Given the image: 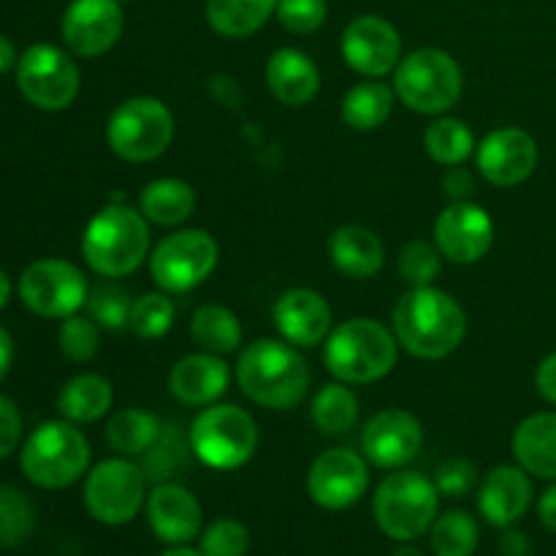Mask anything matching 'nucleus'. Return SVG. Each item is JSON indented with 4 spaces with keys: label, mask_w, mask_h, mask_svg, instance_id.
I'll use <instances>...</instances> for the list:
<instances>
[{
    "label": "nucleus",
    "mask_w": 556,
    "mask_h": 556,
    "mask_svg": "<svg viewBox=\"0 0 556 556\" xmlns=\"http://www.w3.org/2000/svg\"><path fill=\"white\" fill-rule=\"evenodd\" d=\"M358 421V400L348 383L324 386L313 400V424L324 434H345Z\"/></svg>",
    "instance_id": "72a5a7b5"
},
{
    "label": "nucleus",
    "mask_w": 556,
    "mask_h": 556,
    "mask_svg": "<svg viewBox=\"0 0 556 556\" xmlns=\"http://www.w3.org/2000/svg\"><path fill=\"white\" fill-rule=\"evenodd\" d=\"M538 516H541V521L546 530L556 532V481L541 494V503H538Z\"/></svg>",
    "instance_id": "8fccbe9b"
},
{
    "label": "nucleus",
    "mask_w": 556,
    "mask_h": 556,
    "mask_svg": "<svg viewBox=\"0 0 556 556\" xmlns=\"http://www.w3.org/2000/svg\"><path fill=\"white\" fill-rule=\"evenodd\" d=\"M201 505L195 494L179 483L166 481L152 489L147 500V521L152 532L168 546H185L201 530Z\"/></svg>",
    "instance_id": "412c9836"
},
{
    "label": "nucleus",
    "mask_w": 556,
    "mask_h": 556,
    "mask_svg": "<svg viewBox=\"0 0 556 556\" xmlns=\"http://www.w3.org/2000/svg\"><path fill=\"white\" fill-rule=\"evenodd\" d=\"M188 448H190V440L188 445H182L179 443V438H174V432L172 438H168V432H161V438H157L155 445L147 451L144 465H141L147 481L166 483L168 478L177 476V472L185 467V454H188Z\"/></svg>",
    "instance_id": "a19ab883"
},
{
    "label": "nucleus",
    "mask_w": 556,
    "mask_h": 556,
    "mask_svg": "<svg viewBox=\"0 0 556 556\" xmlns=\"http://www.w3.org/2000/svg\"><path fill=\"white\" fill-rule=\"evenodd\" d=\"M20 296L30 313L63 320L85 307L90 288H87L85 275L74 264L60 258H43L22 271Z\"/></svg>",
    "instance_id": "ddd939ff"
},
{
    "label": "nucleus",
    "mask_w": 556,
    "mask_h": 556,
    "mask_svg": "<svg viewBox=\"0 0 556 556\" xmlns=\"http://www.w3.org/2000/svg\"><path fill=\"white\" fill-rule=\"evenodd\" d=\"M514 456L530 476L556 481V413H535L516 427Z\"/></svg>",
    "instance_id": "a878e982"
},
{
    "label": "nucleus",
    "mask_w": 556,
    "mask_h": 556,
    "mask_svg": "<svg viewBox=\"0 0 556 556\" xmlns=\"http://www.w3.org/2000/svg\"><path fill=\"white\" fill-rule=\"evenodd\" d=\"M237 380L239 389L255 405L291 410L307 396L313 375L296 345L280 340H255L239 356Z\"/></svg>",
    "instance_id": "f03ea898"
},
{
    "label": "nucleus",
    "mask_w": 556,
    "mask_h": 556,
    "mask_svg": "<svg viewBox=\"0 0 556 556\" xmlns=\"http://www.w3.org/2000/svg\"><path fill=\"white\" fill-rule=\"evenodd\" d=\"M22 438V416L9 396L0 394V459L11 456Z\"/></svg>",
    "instance_id": "a18cd8bd"
},
{
    "label": "nucleus",
    "mask_w": 556,
    "mask_h": 556,
    "mask_svg": "<svg viewBox=\"0 0 556 556\" xmlns=\"http://www.w3.org/2000/svg\"><path fill=\"white\" fill-rule=\"evenodd\" d=\"M476 163L489 185L516 188L538 168V144L527 130L497 128L478 144Z\"/></svg>",
    "instance_id": "6ab92c4d"
},
{
    "label": "nucleus",
    "mask_w": 556,
    "mask_h": 556,
    "mask_svg": "<svg viewBox=\"0 0 556 556\" xmlns=\"http://www.w3.org/2000/svg\"><path fill=\"white\" fill-rule=\"evenodd\" d=\"M440 492L421 472H391L372 500L375 521L391 541L410 543L427 535L438 519Z\"/></svg>",
    "instance_id": "39448f33"
},
{
    "label": "nucleus",
    "mask_w": 556,
    "mask_h": 556,
    "mask_svg": "<svg viewBox=\"0 0 556 556\" xmlns=\"http://www.w3.org/2000/svg\"><path fill=\"white\" fill-rule=\"evenodd\" d=\"M22 472L41 489H65L85 476L90 443L71 421H47L25 440Z\"/></svg>",
    "instance_id": "423d86ee"
},
{
    "label": "nucleus",
    "mask_w": 556,
    "mask_h": 556,
    "mask_svg": "<svg viewBox=\"0 0 556 556\" xmlns=\"http://www.w3.org/2000/svg\"><path fill=\"white\" fill-rule=\"evenodd\" d=\"M369 486L367 459L356 451L331 448L313 462L307 472V492L326 510L353 508Z\"/></svg>",
    "instance_id": "4468645a"
},
{
    "label": "nucleus",
    "mask_w": 556,
    "mask_h": 556,
    "mask_svg": "<svg viewBox=\"0 0 556 556\" xmlns=\"http://www.w3.org/2000/svg\"><path fill=\"white\" fill-rule=\"evenodd\" d=\"M195 210V190L185 179L163 177L141 190L139 212L157 226H179Z\"/></svg>",
    "instance_id": "cd10ccee"
},
{
    "label": "nucleus",
    "mask_w": 556,
    "mask_h": 556,
    "mask_svg": "<svg viewBox=\"0 0 556 556\" xmlns=\"http://www.w3.org/2000/svg\"><path fill=\"white\" fill-rule=\"evenodd\" d=\"M36 530L30 500L14 486H0V548H14Z\"/></svg>",
    "instance_id": "c9c22d12"
},
{
    "label": "nucleus",
    "mask_w": 556,
    "mask_h": 556,
    "mask_svg": "<svg viewBox=\"0 0 556 556\" xmlns=\"http://www.w3.org/2000/svg\"><path fill=\"white\" fill-rule=\"evenodd\" d=\"M130 307H134V299L125 288L112 286V282H101L98 288H92L90 296H87V309H90V318L96 320L103 329H125L130 320Z\"/></svg>",
    "instance_id": "4c0bfd02"
},
{
    "label": "nucleus",
    "mask_w": 556,
    "mask_h": 556,
    "mask_svg": "<svg viewBox=\"0 0 556 556\" xmlns=\"http://www.w3.org/2000/svg\"><path fill=\"white\" fill-rule=\"evenodd\" d=\"M188 440L201 465L228 472L253 459L258 448V427L242 407L206 405L190 424Z\"/></svg>",
    "instance_id": "0eeeda50"
},
{
    "label": "nucleus",
    "mask_w": 556,
    "mask_h": 556,
    "mask_svg": "<svg viewBox=\"0 0 556 556\" xmlns=\"http://www.w3.org/2000/svg\"><path fill=\"white\" fill-rule=\"evenodd\" d=\"M275 14L286 30L307 36L324 25L326 16H329V5H326V0H277Z\"/></svg>",
    "instance_id": "37998d69"
},
{
    "label": "nucleus",
    "mask_w": 556,
    "mask_h": 556,
    "mask_svg": "<svg viewBox=\"0 0 556 556\" xmlns=\"http://www.w3.org/2000/svg\"><path fill=\"white\" fill-rule=\"evenodd\" d=\"M465 309L440 288H410L396 302L394 337L410 356L440 362L465 342Z\"/></svg>",
    "instance_id": "f257e3e1"
},
{
    "label": "nucleus",
    "mask_w": 556,
    "mask_h": 556,
    "mask_svg": "<svg viewBox=\"0 0 556 556\" xmlns=\"http://www.w3.org/2000/svg\"><path fill=\"white\" fill-rule=\"evenodd\" d=\"M391 556H424V554L418 552V548H413V546H400Z\"/></svg>",
    "instance_id": "6e6d98bb"
},
{
    "label": "nucleus",
    "mask_w": 556,
    "mask_h": 556,
    "mask_svg": "<svg viewBox=\"0 0 556 556\" xmlns=\"http://www.w3.org/2000/svg\"><path fill=\"white\" fill-rule=\"evenodd\" d=\"M161 556H204V554H201V552H193V548L179 546V548H168V552H163Z\"/></svg>",
    "instance_id": "5fc2aeb1"
},
{
    "label": "nucleus",
    "mask_w": 556,
    "mask_h": 556,
    "mask_svg": "<svg viewBox=\"0 0 556 556\" xmlns=\"http://www.w3.org/2000/svg\"><path fill=\"white\" fill-rule=\"evenodd\" d=\"M476 481L478 472L467 459H448L434 472V486L443 497H465L472 492Z\"/></svg>",
    "instance_id": "c03bdc74"
},
{
    "label": "nucleus",
    "mask_w": 556,
    "mask_h": 556,
    "mask_svg": "<svg viewBox=\"0 0 556 556\" xmlns=\"http://www.w3.org/2000/svg\"><path fill=\"white\" fill-rule=\"evenodd\" d=\"M60 27L76 58H101L123 36V5L119 0H71Z\"/></svg>",
    "instance_id": "dca6fc26"
},
{
    "label": "nucleus",
    "mask_w": 556,
    "mask_h": 556,
    "mask_svg": "<svg viewBox=\"0 0 556 556\" xmlns=\"http://www.w3.org/2000/svg\"><path fill=\"white\" fill-rule=\"evenodd\" d=\"M532 481L530 472L519 465L494 467L481 483L478 508L481 516L494 527H510L530 510Z\"/></svg>",
    "instance_id": "5701e85b"
},
{
    "label": "nucleus",
    "mask_w": 556,
    "mask_h": 556,
    "mask_svg": "<svg viewBox=\"0 0 556 556\" xmlns=\"http://www.w3.org/2000/svg\"><path fill=\"white\" fill-rule=\"evenodd\" d=\"M9 296H11V282H9V277H5V271L0 269V309L9 304Z\"/></svg>",
    "instance_id": "864d4df0"
},
{
    "label": "nucleus",
    "mask_w": 556,
    "mask_h": 556,
    "mask_svg": "<svg viewBox=\"0 0 556 556\" xmlns=\"http://www.w3.org/2000/svg\"><path fill=\"white\" fill-rule=\"evenodd\" d=\"M440 250L438 244H429L416 239V242H407L400 253V275L402 280L410 288H424L432 286L434 277L440 275Z\"/></svg>",
    "instance_id": "58836bf2"
},
{
    "label": "nucleus",
    "mask_w": 556,
    "mask_h": 556,
    "mask_svg": "<svg viewBox=\"0 0 556 556\" xmlns=\"http://www.w3.org/2000/svg\"><path fill=\"white\" fill-rule=\"evenodd\" d=\"M394 90L383 81H358L342 98V119L353 130H375L391 117Z\"/></svg>",
    "instance_id": "7c9ffc66"
},
{
    "label": "nucleus",
    "mask_w": 556,
    "mask_h": 556,
    "mask_svg": "<svg viewBox=\"0 0 556 556\" xmlns=\"http://www.w3.org/2000/svg\"><path fill=\"white\" fill-rule=\"evenodd\" d=\"M424 448V429L413 413L389 407L375 413L362 432V454L380 470H402Z\"/></svg>",
    "instance_id": "2eb2a0df"
},
{
    "label": "nucleus",
    "mask_w": 556,
    "mask_h": 556,
    "mask_svg": "<svg viewBox=\"0 0 556 556\" xmlns=\"http://www.w3.org/2000/svg\"><path fill=\"white\" fill-rule=\"evenodd\" d=\"M81 76L71 54L54 43H33L16 60V87L41 112H63L79 96Z\"/></svg>",
    "instance_id": "9d476101"
},
{
    "label": "nucleus",
    "mask_w": 556,
    "mask_h": 556,
    "mask_svg": "<svg viewBox=\"0 0 556 556\" xmlns=\"http://www.w3.org/2000/svg\"><path fill=\"white\" fill-rule=\"evenodd\" d=\"M424 150L440 166H462L476 152V136L462 119L440 117L424 130Z\"/></svg>",
    "instance_id": "473e14b6"
},
{
    "label": "nucleus",
    "mask_w": 556,
    "mask_h": 556,
    "mask_svg": "<svg viewBox=\"0 0 556 556\" xmlns=\"http://www.w3.org/2000/svg\"><path fill=\"white\" fill-rule=\"evenodd\" d=\"M231 383V369L217 353H190L168 372V391L188 407L215 405Z\"/></svg>",
    "instance_id": "4be33fe9"
},
{
    "label": "nucleus",
    "mask_w": 556,
    "mask_h": 556,
    "mask_svg": "<svg viewBox=\"0 0 556 556\" xmlns=\"http://www.w3.org/2000/svg\"><path fill=\"white\" fill-rule=\"evenodd\" d=\"M535 386H538V394H541L543 400L556 405V351L548 353V356L538 364Z\"/></svg>",
    "instance_id": "de8ad7c7"
},
{
    "label": "nucleus",
    "mask_w": 556,
    "mask_h": 556,
    "mask_svg": "<svg viewBox=\"0 0 556 556\" xmlns=\"http://www.w3.org/2000/svg\"><path fill=\"white\" fill-rule=\"evenodd\" d=\"M11 362H14V342H11L9 331L0 329V380L9 375Z\"/></svg>",
    "instance_id": "3c124183"
},
{
    "label": "nucleus",
    "mask_w": 556,
    "mask_h": 556,
    "mask_svg": "<svg viewBox=\"0 0 556 556\" xmlns=\"http://www.w3.org/2000/svg\"><path fill=\"white\" fill-rule=\"evenodd\" d=\"M163 427L152 413L136 410V407H125V410L114 413L109 418L106 440L119 456H144L147 451L155 445L161 438Z\"/></svg>",
    "instance_id": "2f4dec72"
},
{
    "label": "nucleus",
    "mask_w": 556,
    "mask_h": 556,
    "mask_svg": "<svg viewBox=\"0 0 556 556\" xmlns=\"http://www.w3.org/2000/svg\"><path fill=\"white\" fill-rule=\"evenodd\" d=\"M174 117L163 101L136 96L119 103L106 125V141L117 157L128 163H147L172 147Z\"/></svg>",
    "instance_id": "1a4fd4ad"
},
{
    "label": "nucleus",
    "mask_w": 556,
    "mask_h": 556,
    "mask_svg": "<svg viewBox=\"0 0 556 556\" xmlns=\"http://www.w3.org/2000/svg\"><path fill=\"white\" fill-rule=\"evenodd\" d=\"M329 255L337 271L353 280H369L386 264L383 242L364 226H340L329 239Z\"/></svg>",
    "instance_id": "393cba45"
},
{
    "label": "nucleus",
    "mask_w": 556,
    "mask_h": 556,
    "mask_svg": "<svg viewBox=\"0 0 556 556\" xmlns=\"http://www.w3.org/2000/svg\"><path fill=\"white\" fill-rule=\"evenodd\" d=\"M277 331L296 348H313L331 334V307L318 291L293 288L277 299L271 309Z\"/></svg>",
    "instance_id": "aec40b11"
},
{
    "label": "nucleus",
    "mask_w": 556,
    "mask_h": 556,
    "mask_svg": "<svg viewBox=\"0 0 556 556\" xmlns=\"http://www.w3.org/2000/svg\"><path fill=\"white\" fill-rule=\"evenodd\" d=\"M250 548V532L242 521L237 519H217L201 535V548L204 556H244Z\"/></svg>",
    "instance_id": "79ce46f5"
},
{
    "label": "nucleus",
    "mask_w": 556,
    "mask_h": 556,
    "mask_svg": "<svg viewBox=\"0 0 556 556\" xmlns=\"http://www.w3.org/2000/svg\"><path fill=\"white\" fill-rule=\"evenodd\" d=\"M342 58L356 74L380 79L402 60V38L383 16H356L342 33Z\"/></svg>",
    "instance_id": "a211bd4d"
},
{
    "label": "nucleus",
    "mask_w": 556,
    "mask_h": 556,
    "mask_svg": "<svg viewBox=\"0 0 556 556\" xmlns=\"http://www.w3.org/2000/svg\"><path fill=\"white\" fill-rule=\"evenodd\" d=\"M190 334L201 351L217 353V356L233 353L242 345L239 318L223 304H204V307L195 309L193 320H190Z\"/></svg>",
    "instance_id": "c756f323"
},
{
    "label": "nucleus",
    "mask_w": 556,
    "mask_h": 556,
    "mask_svg": "<svg viewBox=\"0 0 556 556\" xmlns=\"http://www.w3.org/2000/svg\"><path fill=\"white\" fill-rule=\"evenodd\" d=\"M400 342L372 318H351L326 337L324 362L337 380L367 386L383 380L400 358Z\"/></svg>",
    "instance_id": "7ed1b4c3"
},
{
    "label": "nucleus",
    "mask_w": 556,
    "mask_h": 556,
    "mask_svg": "<svg viewBox=\"0 0 556 556\" xmlns=\"http://www.w3.org/2000/svg\"><path fill=\"white\" fill-rule=\"evenodd\" d=\"M220 248L204 228H185L163 239L150 255V275L166 293H188L215 271Z\"/></svg>",
    "instance_id": "9b49d317"
},
{
    "label": "nucleus",
    "mask_w": 556,
    "mask_h": 556,
    "mask_svg": "<svg viewBox=\"0 0 556 556\" xmlns=\"http://www.w3.org/2000/svg\"><path fill=\"white\" fill-rule=\"evenodd\" d=\"M277 11V0H206V22L226 38L258 33Z\"/></svg>",
    "instance_id": "c85d7f7f"
},
{
    "label": "nucleus",
    "mask_w": 556,
    "mask_h": 556,
    "mask_svg": "<svg viewBox=\"0 0 556 556\" xmlns=\"http://www.w3.org/2000/svg\"><path fill=\"white\" fill-rule=\"evenodd\" d=\"M478 538V525L467 510H448L432 525V552L434 556H472Z\"/></svg>",
    "instance_id": "f704fd0d"
},
{
    "label": "nucleus",
    "mask_w": 556,
    "mask_h": 556,
    "mask_svg": "<svg viewBox=\"0 0 556 556\" xmlns=\"http://www.w3.org/2000/svg\"><path fill=\"white\" fill-rule=\"evenodd\" d=\"M500 548H503V556H530L532 554L530 538H527L525 532H514V530L505 532Z\"/></svg>",
    "instance_id": "09e8293b"
},
{
    "label": "nucleus",
    "mask_w": 556,
    "mask_h": 556,
    "mask_svg": "<svg viewBox=\"0 0 556 556\" xmlns=\"http://www.w3.org/2000/svg\"><path fill=\"white\" fill-rule=\"evenodd\" d=\"M494 223L483 206L454 201L434 223V244L440 255L454 264H476L492 250Z\"/></svg>",
    "instance_id": "f3484780"
},
{
    "label": "nucleus",
    "mask_w": 556,
    "mask_h": 556,
    "mask_svg": "<svg viewBox=\"0 0 556 556\" xmlns=\"http://www.w3.org/2000/svg\"><path fill=\"white\" fill-rule=\"evenodd\" d=\"M266 85L286 106H304L320 90V71L302 49H277L266 63Z\"/></svg>",
    "instance_id": "b1692460"
},
{
    "label": "nucleus",
    "mask_w": 556,
    "mask_h": 556,
    "mask_svg": "<svg viewBox=\"0 0 556 556\" xmlns=\"http://www.w3.org/2000/svg\"><path fill=\"white\" fill-rule=\"evenodd\" d=\"M112 383L101 375H76L63 386L58 396V410L71 424H92L103 418L112 407Z\"/></svg>",
    "instance_id": "bb28decb"
},
{
    "label": "nucleus",
    "mask_w": 556,
    "mask_h": 556,
    "mask_svg": "<svg viewBox=\"0 0 556 556\" xmlns=\"http://www.w3.org/2000/svg\"><path fill=\"white\" fill-rule=\"evenodd\" d=\"M465 76L459 63L443 49H416L400 60L394 92L407 109L421 114H443L459 101Z\"/></svg>",
    "instance_id": "6e6552de"
},
{
    "label": "nucleus",
    "mask_w": 556,
    "mask_h": 556,
    "mask_svg": "<svg viewBox=\"0 0 556 556\" xmlns=\"http://www.w3.org/2000/svg\"><path fill=\"white\" fill-rule=\"evenodd\" d=\"M130 331L141 340H161L174 326V304L168 293H144L130 307Z\"/></svg>",
    "instance_id": "e433bc0d"
},
{
    "label": "nucleus",
    "mask_w": 556,
    "mask_h": 556,
    "mask_svg": "<svg viewBox=\"0 0 556 556\" xmlns=\"http://www.w3.org/2000/svg\"><path fill=\"white\" fill-rule=\"evenodd\" d=\"M60 351L65 358L76 364L90 362L101 345V334H98V324L92 318H79V315H68L63 318L58 331Z\"/></svg>",
    "instance_id": "ea45409f"
},
{
    "label": "nucleus",
    "mask_w": 556,
    "mask_h": 556,
    "mask_svg": "<svg viewBox=\"0 0 556 556\" xmlns=\"http://www.w3.org/2000/svg\"><path fill=\"white\" fill-rule=\"evenodd\" d=\"M85 505L96 521L123 527L147 505V476L128 456L92 467L85 481Z\"/></svg>",
    "instance_id": "f8f14e48"
},
{
    "label": "nucleus",
    "mask_w": 556,
    "mask_h": 556,
    "mask_svg": "<svg viewBox=\"0 0 556 556\" xmlns=\"http://www.w3.org/2000/svg\"><path fill=\"white\" fill-rule=\"evenodd\" d=\"M443 185H445V193H448L454 201H467L472 193H476V177L462 166H448V172H445L443 177Z\"/></svg>",
    "instance_id": "49530a36"
},
{
    "label": "nucleus",
    "mask_w": 556,
    "mask_h": 556,
    "mask_svg": "<svg viewBox=\"0 0 556 556\" xmlns=\"http://www.w3.org/2000/svg\"><path fill=\"white\" fill-rule=\"evenodd\" d=\"M14 65H16L14 43H11L5 36H0V74H5V71L14 68Z\"/></svg>",
    "instance_id": "603ef678"
},
{
    "label": "nucleus",
    "mask_w": 556,
    "mask_h": 556,
    "mask_svg": "<svg viewBox=\"0 0 556 556\" xmlns=\"http://www.w3.org/2000/svg\"><path fill=\"white\" fill-rule=\"evenodd\" d=\"M87 266L101 277H125L150 253V226L128 204H109L87 223L81 237Z\"/></svg>",
    "instance_id": "20e7f679"
}]
</instances>
